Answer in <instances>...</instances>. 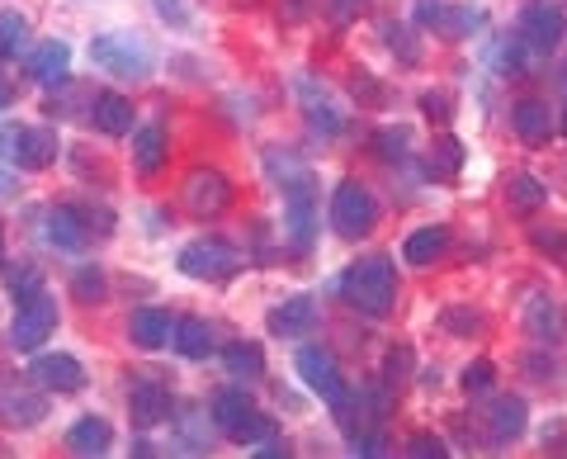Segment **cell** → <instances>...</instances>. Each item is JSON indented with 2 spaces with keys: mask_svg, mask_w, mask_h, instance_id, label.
Returning <instances> with one entry per match:
<instances>
[{
  "mask_svg": "<svg viewBox=\"0 0 567 459\" xmlns=\"http://www.w3.org/2000/svg\"><path fill=\"white\" fill-rule=\"evenodd\" d=\"M29 48V20L20 10H0V58H20Z\"/></svg>",
  "mask_w": 567,
  "mask_h": 459,
  "instance_id": "30",
  "label": "cell"
},
{
  "mask_svg": "<svg viewBox=\"0 0 567 459\" xmlns=\"http://www.w3.org/2000/svg\"><path fill=\"white\" fill-rule=\"evenodd\" d=\"M171 388L166 384H156V379H137L128 388V412L137 427H162V421H171Z\"/></svg>",
  "mask_w": 567,
  "mask_h": 459,
  "instance_id": "15",
  "label": "cell"
},
{
  "mask_svg": "<svg viewBox=\"0 0 567 459\" xmlns=\"http://www.w3.org/2000/svg\"><path fill=\"white\" fill-rule=\"evenodd\" d=\"M91 62L100 67V72H110L118 81H142L152 72V48L137 39V33H95L91 39Z\"/></svg>",
  "mask_w": 567,
  "mask_h": 459,
  "instance_id": "3",
  "label": "cell"
},
{
  "mask_svg": "<svg viewBox=\"0 0 567 459\" xmlns=\"http://www.w3.org/2000/svg\"><path fill=\"white\" fill-rule=\"evenodd\" d=\"M265 171H270V181L279 185L284 200H293V194H312V171L298 162L293 152L270 147V152H265Z\"/></svg>",
  "mask_w": 567,
  "mask_h": 459,
  "instance_id": "18",
  "label": "cell"
},
{
  "mask_svg": "<svg viewBox=\"0 0 567 459\" xmlns=\"http://www.w3.org/2000/svg\"><path fill=\"white\" fill-rule=\"evenodd\" d=\"M393 294H398V275L388 256H364L341 275V298L364 317H383L393 308Z\"/></svg>",
  "mask_w": 567,
  "mask_h": 459,
  "instance_id": "1",
  "label": "cell"
},
{
  "mask_svg": "<svg viewBox=\"0 0 567 459\" xmlns=\"http://www.w3.org/2000/svg\"><path fill=\"white\" fill-rule=\"evenodd\" d=\"M506 200H511V208H520V214H535V208H544V200H548V185L539 175H511Z\"/></svg>",
  "mask_w": 567,
  "mask_h": 459,
  "instance_id": "29",
  "label": "cell"
},
{
  "mask_svg": "<svg viewBox=\"0 0 567 459\" xmlns=\"http://www.w3.org/2000/svg\"><path fill=\"white\" fill-rule=\"evenodd\" d=\"M525 332L535 337L539 346H558L567 337V313L558 298H548V294H529L525 298Z\"/></svg>",
  "mask_w": 567,
  "mask_h": 459,
  "instance_id": "14",
  "label": "cell"
},
{
  "mask_svg": "<svg viewBox=\"0 0 567 459\" xmlns=\"http://www.w3.org/2000/svg\"><path fill=\"white\" fill-rule=\"evenodd\" d=\"M110 440H114V427H110L104 417H95V412H91V417H81L76 427L66 431V450L91 459V455H104V450H110Z\"/></svg>",
  "mask_w": 567,
  "mask_h": 459,
  "instance_id": "23",
  "label": "cell"
},
{
  "mask_svg": "<svg viewBox=\"0 0 567 459\" xmlns=\"http://www.w3.org/2000/svg\"><path fill=\"white\" fill-rule=\"evenodd\" d=\"M227 204H233V185H227L223 171H213V166L189 171V181H185V208H189L194 218H218Z\"/></svg>",
  "mask_w": 567,
  "mask_h": 459,
  "instance_id": "9",
  "label": "cell"
},
{
  "mask_svg": "<svg viewBox=\"0 0 567 459\" xmlns=\"http://www.w3.org/2000/svg\"><path fill=\"white\" fill-rule=\"evenodd\" d=\"M0 417L14 431H29L48 417V388L24 369V375H0Z\"/></svg>",
  "mask_w": 567,
  "mask_h": 459,
  "instance_id": "4",
  "label": "cell"
},
{
  "mask_svg": "<svg viewBox=\"0 0 567 459\" xmlns=\"http://www.w3.org/2000/svg\"><path fill=\"white\" fill-rule=\"evenodd\" d=\"M133 455H142V459H152V455H156V446H152V440H137V446H133Z\"/></svg>",
  "mask_w": 567,
  "mask_h": 459,
  "instance_id": "46",
  "label": "cell"
},
{
  "mask_svg": "<svg viewBox=\"0 0 567 459\" xmlns=\"http://www.w3.org/2000/svg\"><path fill=\"white\" fill-rule=\"evenodd\" d=\"M416 20L425 29H435L440 39H468V33L483 29V10H473V6H445V0H421Z\"/></svg>",
  "mask_w": 567,
  "mask_h": 459,
  "instance_id": "10",
  "label": "cell"
},
{
  "mask_svg": "<svg viewBox=\"0 0 567 459\" xmlns=\"http://www.w3.org/2000/svg\"><path fill=\"white\" fill-rule=\"evenodd\" d=\"M241 266L237 246H227L223 237H194L181 246V271L189 279H227Z\"/></svg>",
  "mask_w": 567,
  "mask_h": 459,
  "instance_id": "8",
  "label": "cell"
},
{
  "mask_svg": "<svg viewBox=\"0 0 567 459\" xmlns=\"http://www.w3.org/2000/svg\"><path fill=\"white\" fill-rule=\"evenodd\" d=\"M265 327H270V337H308L317 327V298H308V294L284 298L279 308H270Z\"/></svg>",
  "mask_w": 567,
  "mask_h": 459,
  "instance_id": "16",
  "label": "cell"
},
{
  "mask_svg": "<svg viewBox=\"0 0 567 459\" xmlns=\"http://www.w3.org/2000/svg\"><path fill=\"white\" fill-rule=\"evenodd\" d=\"M6 104H10V85L0 81V110H6Z\"/></svg>",
  "mask_w": 567,
  "mask_h": 459,
  "instance_id": "47",
  "label": "cell"
},
{
  "mask_svg": "<svg viewBox=\"0 0 567 459\" xmlns=\"http://www.w3.org/2000/svg\"><path fill=\"white\" fill-rule=\"evenodd\" d=\"M360 10H364V0H331V14H336L341 24H350Z\"/></svg>",
  "mask_w": 567,
  "mask_h": 459,
  "instance_id": "42",
  "label": "cell"
},
{
  "mask_svg": "<svg viewBox=\"0 0 567 459\" xmlns=\"http://www.w3.org/2000/svg\"><path fill=\"white\" fill-rule=\"evenodd\" d=\"M0 266H6V261H0Z\"/></svg>",
  "mask_w": 567,
  "mask_h": 459,
  "instance_id": "50",
  "label": "cell"
},
{
  "mask_svg": "<svg viewBox=\"0 0 567 459\" xmlns=\"http://www.w3.org/2000/svg\"><path fill=\"white\" fill-rule=\"evenodd\" d=\"M511 129H516L520 143H548V133H554L548 104L544 100H520L516 110H511Z\"/></svg>",
  "mask_w": 567,
  "mask_h": 459,
  "instance_id": "24",
  "label": "cell"
},
{
  "mask_svg": "<svg viewBox=\"0 0 567 459\" xmlns=\"http://www.w3.org/2000/svg\"><path fill=\"white\" fill-rule=\"evenodd\" d=\"M66 72H71V48L48 39L29 52V76L39 85H66Z\"/></svg>",
  "mask_w": 567,
  "mask_h": 459,
  "instance_id": "20",
  "label": "cell"
},
{
  "mask_svg": "<svg viewBox=\"0 0 567 459\" xmlns=\"http://www.w3.org/2000/svg\"><path fill=\"white\" fill-rule=\"evenodd\" d=\"M43 233L52 246H62V252H81V246L91 242V223H85V214L76 204H58V208H48Z\"/></svg>",
  "mask_w": 567,
  "mask_h": 459,
  "instance_id": "17",
  "label": "cell"
},
{
  "mask_svg": "<svg viewBox=\"0 0 567 459\" xmlns=\"http://www.w3.org/2000/svg\"><path fill=\"white\" fill-rule=\"evenodd\" d=\"M525 431V402L520 398H496L487 408V436L496 446H506V440H516Z\"/></svg>",
  "mask_w": 567,
  "mask_h": 459,
  "instance_id": "25",
  "label": "cell"
},
{
  "mask_svg": "<svg viewBox=\"0 0 567 459\" xmlns=\"http://www.w3.org/2000/svg\"><path fill=\"white\" fill-rule=\"evenodd\" d=\"M6 285H10V294L24 304V298L43 294V275H39V266H20V271H10V275H6Z\"/></svg>",
  "mask_w": 567,
  "mask_h": 459,
  "instance_id": "34",
  "label": "cell"
},
{
  "mask_svg": "<svg viewBox=\"0 0 567 459\" xmlns=\"http://www.w3.org/2000/svg\"><path fill=\"white\" fill-rule=\"evenodd\" d=\"M29 375L39 379L48 394H81L85 388V369L76 356H66V350H48V356H39L29 365Z\"/></svg>",
  "mask_w": 567,
  "mask_h": 459,
  "instance_id": "13",
  "label": "cell"
},
{
  "mask_svg": "<svg viewBox=\"0 0 567 459\" xmlns=\"http://www.w3.org/2000/svg\"><path fill=\"white\" fill-rule=\"evenodd\" d=\"M374 223H379L374 194H369L360 181L336 185V194H331V227L336 233H341L346 242H360V237L374 233Z\"/></svg>",
  "mask_w": 567,
  "mask_h": 459,
  "instance_id": "5",
  "label": "cell"
},
{
  "mask_svg": "<svg viewBox=\"0 0 567 459\" xmlns=\"http://www.w3.org/2000/svg\"><path fill=\"white\" fill-rule=\"evenodd\" d=\"M293 369L303 375V384L327 402V408H341V402L350 398L346 379H341V365H336V356L327 346H303V350H298V360H293Z\"/></svg>",
  "mask_w": 567,
  "mask_h": 459,
  "instance_id": "7",
  "label": "cell"
},
{
  "mask_svg": "<svg viewBox=\"0 0 567 459\" xmlns=\"http://www.w3.org/2000/svg\"><path fill=\"white\" fill-rule=\"evenodd\" d=\"M383 39H388V48H393L402 62H421V43L412 39V29H406V24H383Z\"/></svg>",
  "mask_w": 567,
  "mask_h": 459,
  "instance_id": "33",
  "label": "cell"
},
{
  "mask_svg": "<svg viewBox=\"0 0 567 459\" xmlns=\"http://www.w3.org/2000/svg\"><path fill=\"white\" fill-rule=\"evenodd\" d=\"M52 332H58V298H52L48 289L33 294L20 304V313H14L10 323V346L14 350H39Z\"/></svg>",
  "mask_w": 567,
  "mask_h": 459,
  "instance_id": "6",
  "label": "cell"
},
{
  "mask_svg": "<svg viewBox=\"0 0 567 459\" xmlns=\"http://www.w3.org/2000/svg\"><path fill=\"white\" fill-rule=\"evenodd\" d=\"M445 327H450V332H458V337H473V332H483V313L450 308V313H445Z\"/></svg>",
  "mask_w": 567,
  "mask_h": 459,
  "instance_id": "36",
  "label": "cell"
},
{
  "mask_svg": "<svg viewBox=\"0 0 567 459\" xmlns=\"http://www.w3.org/2000/svg\"><path fill=\"white\" fill-rule=\"evenodd\" d=\"M208 417H213V427L233 440V446H260V440L275 431L270 421L256 412V402L246 398V394H237V388H223V394H213Z\"/></svg>",
  "mask_w": 567,
  "mask_h": 459,
  "instance_id": "2",
  "label": "cell"
},
{
  "mask_svg": "<svg viewBox=\"0 0 567 459\" xmlns=\"http://www.w3.org/2000/svg\"><path fill=\"white\" fill-rule=\"evenodd\" d=\"M223 365H227V375H237V379H260L265 375V356H260V346H227L223 350Z\"/></svg>",
  "mask_w": 567,
  "mask_h": 459,
  "instance_id": "31",
  "label": "cell"
},
{
  "mask_svg": "<svg viewBox=\"0 0 567 459\" xmlns=\"http://www.w3.org/2000/svg\"><path fill=\"white\" fill-rule=\"evenodd\" d=\"M458 166H464V143H458V137H440V143L431 147V171L435 175H454Z\"/></svg>",
  "mask_w": 567,
  "mask_h": 459,
  "instance_id": "32",
  "label": "cell"
},
{
  "mask_svg": "<svg viewBox=\"0 0 567 459\" xmlns=\"http://www.w3.org/2000/svg\"><path fill=\"white\" fill-rule=\"evenodd\" d=\"M379 152L388 156V162H393V156L402 162V156H406V129H383L379 133Z\"/></svg>",
  "mask_w": 567,
  "mask_h": 459,
  "instance_id": "40",
  "label": "cell"
},
{
  "mask_svg": "<svg viewBox=\"0 0 567 459\" xmlns=\"http://www.w3.org/2000/svg\"><path fill=\"white\" fill-rule=\"evenodd\" d=\"M10 190V181H6V175H0V194H6Z\"/></svg>",
  "mask_w": 567,
  "mask_h": 459,
  "instance_id": "48",
  "label": "cell"
},
{
  "mask_svg": "<svg viewBox=\"0 0 567 459\" xmlns=\"http://www.w3.org/2000/svg\"><path fill=\"white\" fill-rule=\"evenodd\" d=\"M171 337H175V323L162 308H137L128 317V341L142 350H162V346H171Z\"/></svg>",
  "mask_w": 567,
  "mask_h": 459,
  "instance_id": "19",
  "label": "cell"
},
{
  "mask_svg": "<svg viewBox=\"0 0 567 459\" xmlns=\"http://www.w3.org/2000/svg\"><path fill=\"white\" fill-rule=\"evenodd\" d=\"M445 246H450V233H445V227H416V233L406 237L402 256L412 261V266H435V261L445 256Z\"/></svg>",
  "mask_w": 567,
  "mask_h": 459,
  "instance_id": "26",
  "label": "cell"
},
{
  "mask_svg": "<svg viewBox=\"0 0 567 459\" xmlns=\"http://www.w3.org/2000/svg\"><path fill=\"white\" fill-rule=\"evenodd\" d=\"M162 162H166V129L162 123H142V129H133V171L156 175Z\"/></svg>",
  "mask_w": 567,
  "mask_h": 459,
  "instance_id": "21",
  "label": "cell"
},
{
  "mask_svg": "<svg viewBox=\"0 0 567 459\" xmlns=\"http://www.w3.org/2000/svg\"><path fill=\"white\" fill-rule=\"evenodd\" d=\"M421 110H425V119H440V123H445V119L454 114V100H450L445 91H425V95H421Z\"/></svg>",
  "mask_w": 567,
  "mask_h": 459,
  "instance_id": "39",
  "label": "cell"
},
{
  "mask_svg": "<svg viewBox=\"0 0 567 459\" xmlns=\"http://www.w3.org/2000/svg\"><path fill=\"white\" fill-rule=\"evenodd\" d=\"M152 6H156V14H162L166 24H175V29H185V24H189V10L181 6V0H152Z\"/></svg>",
  "mask_w": 567,
  "mask_h": 459,
  "instance_id": "41",
  "label": "cell"
},
{
  "mask_svg": "<svg viewBox=\"0 0 567 459\" xmlns=\"http://www.w3.org/2000/svg\"><path fill=\"white\" fill-rule=\"evenodd\" d=\"M492 375H496L492 360H473L464 369V388H468V394H483V388H492Z\"/></svg>",
  "mask_w": 567,
  "mask_h": 459,
  "instance_id": "38",
  "label": "cell"
},
{
  "mask_svg": "<svg viewBox=\"0 0 567 459\" xmlns=\"http://www.w3.org/2000/svg\"><path fill=\"white\" fill-rule=\"evenodd\" d=\"M535 246H539V252H567V242L558 233H544V227L535 233Z\"/></svg>",
  "mask_w": 567,
  "mask_h": 459,
  "instance_id": "44",
  "label": "cell"
},
{
  "mask_svg": "<svg viewBox=\"0 0 567 459\" xmlns=\"http://www.w3.org/2000/svg\"><path fill=\"white\" fill-rule=\"evenodd\" d=\"M298 95H303V114H308V123L317 133H341V110L327 100V95H312V85L308 81H298Z\"/></svg>",
  "mask_w": 567,
  "mask_h": 459,
  "instance_id": "28",
  "label": "cell"
},
{
  "mask_svg": "<svg viewBox=\"0 0 567 459\" xmlns=\"http://www.w3.org/2000/svg\"><path fill=\"white\" fill-rule=\"evenodd\" d=\"M91 119H95V129H100L104 137H128V133H133V104L123 100V95H114V91L95 95Z\"/></svg>",
  "mask_w": 567,
  "mask_h": 459,
  "instance_id": "22",
  "label": "cell"
},
{
  "mask_svg": "<svg viewBox=\"0 0 567 459\" xmlns=\"http://www.w3.org/2000/svg\"><path fill=\"white\" fill-rule=\"evenodd\" d=\"M10 162L20 171H48L58 162V133L52 129H10Z\"/></svg>",
  "mask_w": 567,
  "mask_h": 459,
  "instance_id": "12",
  "label": "cell"
},
{
  "mask_svg": "<svg viewBox=\"0 0 567 459\" xmlns=\"http://www.w3.org/2000/svg\"><path fill=\"white\" fill-rule=\"evenodd\" d=\"M256 455H265V459H279V455H289V450H284V440H279V436L270 431V436L260 440V450H256Z\"/></svg>",
  "mask_w": 567,
  "mask_h": 459,
  "instance_id": "45",
  "label": "cell"
},
{
  "mask_svg": "<svg viewBox=\"0 0 567 459\" xmlns=\"http://www.w3.org/2000/svg\"><path fill=\"white\" fill-rule=\"evenodd\" d=\"M171 346L181 350L185 360H204L208 350H213V332H208L204 317H181V323H175V337H171Z\"/></svg>",
  "mask_w": 567,
  "mask_h": 459,
  "instance_id": "27",
  "label": "cell"
},
{
  "mask_svg": "<svg viewBox=\"0 0 567 459\" xmlns=\"http://www.w3.org/2000/svg\"><path fill=\"white\" fill-rule=\"evenodd\" d=\"M71 289H76V298H85V304H100L104 298V275L95 266H85V271H76V279H71Z\"/></svg>",
  "mask_w": 567,
  "mask_h": 459,
  "instance_id": "35",
  "label": "cell"
},
{
  "mask_svg": "<svg viewBox=\"0 0 567 459\" xmlns=\"http://www.w3.org/2000/svg\"><path fill=\"white\" fill-rule=\"evenodd\" d=\"M567 33V20L558 6H548V0H535V6L520 10V43L539 48V52H554Z\"/></svg>",
  "mask_w": 567,
  "mask_h": 459,
  "instance_id": "11",
  "label": "cell"
},
{
  "mask_svg": "<svg viewBox=\"0 0 567 459\" xmlns=\"http://www.w3.org/2000/svg\"><path fill=\"white\" fill-rule=\"evenodd\" d=\"M406 455H412V459H445L450 450L440 446L435 436H425V431H421V436H412V440H406Z\"/></svg>",
  "mask_w": 567,
  "mask_h": 459,
  "instance_id": "37",
  "label": "cell"
},
{
  "mask_svg": "<svg viewBox=\"0 0 567 459\" xmlns=\"http://www.w3.org/2000/svg\"><path fill=\"white\" fill-rule=\"evenodd\" d=\"M563 129H567V114H563Z\"/></svg>",
  "mask_w": 567,
  "mask_h": 459,
  "instance_id": "49",
  "label": "cell"
},
{
  "mask_svg": "<svg viewBox=\"0 0 567 459\" xmlns=\"http://www.w3.org/2000/svg\"><path fill=\"white\" fill-rule=\"evenodd\" d=\"M406 365H412V350H393V356H388V379H393V384H398Z\"/></svg>",
  "mask_w": 567,
  "mask_h": 459,
  "instance_id": "43",
  "label": "cell"
}]
</instances>
